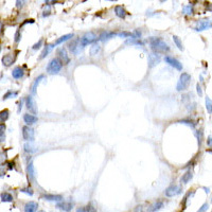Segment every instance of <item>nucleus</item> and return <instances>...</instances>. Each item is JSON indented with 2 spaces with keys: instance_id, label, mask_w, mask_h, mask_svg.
Segmentation results:
<instances>
[{
  "instance_id": "24",
  "label": "nucleus",
  "mask_w": 212,
  "mask_h": 212,
  "mask_svg": "<svg viewBox=\"0 0 212 212\" xmlns=\"http://www.w3.org/2000/svg\"><path fill=\"white\" fill-rule=\"evenodd\" d=\"M192 178H193V173H192L191 170H189V171H187L186 173L182 175V177H181V179H180V180H181L182 184L186 185V184H188V182L190 181Z\"/></svg>"
},
{
  "instance_id": "34",
  "label": "nucleus",
  "mask_w": 212,
  "mask_h": 212,
  "mask_svg": "<svg viewBox=\"0 0 212 212\" xmlns=\"http://www.w3.org/2000/svg\"><path fill=\"white\" fill-rule=\"evenodd\" d=\"M5 140V125L0 124V142H3Z\"/></svg>"
},
{
  "instance_id": "49",
  "label": "nucleus",
  "mask_w": 212,
  "mask_h": 212,
  "mask_svg": "<svg viewBox=\"0 0 212 212\" xmlns=\"http://www.w3.org/2000/svg\"><path fill=\"white\" fill-rule=\"evenodd\" d=\"M134 212H146L143 210V208H142V206H138L137 208L135 209V211Z\"/></svg>"
},
{
  "instance_id": "46",
  "label": "nucleus",
  "mask_w": 212,
  "mask_h": 212,
  "mask_svg": "<svg viewBox=\"0 0 212 212\" xmlns=\"http://www.w3.org/2000/svg\"><path fill=\"white\" fill-rule=\"evenodd\" d=\"M57 0H45V2H46L47 5H53V4L56 3Z\"/></svg>"
},
{
  "instance_id": "19",
  "label": "nucleus",
  "mask_w": 212,
  "mask_h": 212,
  "mask_svg": "<svg viewBox=\"0 0 212 212\" xmlns=\"http://www.w3.org/2000/svg\"><path fill=\"white\" fill-rule=\"evenodd\" d=\"M38 209V204L36 202H29L24 205V212H36Z\"/></svg>"
},
{
  "instance_id": "37",
  "label": "nucleus",
  "mask_w": 212,
  "mask_h": 212,
  "mask_svg": "<svg viewBox=\"0 0 212 212\" xmlns=\"http://www.w3.org/2000/svg\"><path fill=\"white\" fill-rule=\"evenodd\" d=\"M206 109L208 113H212V101L210 98H206Z\"/></svg>"
},
{
  "instance_id": "13",
  "label": "nucleus",
  "mask_w": 212,
  "mask_h": 212,
  "mask_svg": "<svg viewBox=\"0 0 212 212\" xmlns=\"http://www.w3.org/2000/svg\"><path fill=\"white\" fill-rule=\"evenodd\" d=\"M56 207L59 209H61V210H64V211H66V212H69V211H71L72 210V208H73V203H71V202H66V200H61V202H59L56 204Z\"/></svg>"
},
{
  "instance_id": "25",
  "label": "nucleus",
  "mask_w": 212,
  "mask_h": 212,
  "mask_svg": "<svg viewBox=\"0 0 212 212\" xmlns=\"http://www.w3.org/2000/svg\"><path fill=\"white\" fill-rule=\"evenodd\" d=\"M44 75H39L38 77H37V79H35V81H34V83H33V85L32 86H31V93H32V95H36V89H37V86H38V84L41 83V81L42 79H44Z\"/></svg>"
},
{
  "instance_id": "2",
  "label": "nucleus",
  "mask_w": 212,
  "mask_h": 212,
  "mask_svg": "<svg viewBox=\"0 0 212 212\" xmlns=\"http://www.w3.org/2000/svg\"><path fill=\"white\" fill-rule=\"evenodd\" d=\"M191 83V75L187 72L181 73L179 80H178L177 86H176V89L177 91H185L188 89L189 85Z\"/></svg>"
},
{
  "instance_id": "50",
  "label": "nucleus",
  "mask_w": 212,
  "mask_h": 212,
  "mask_svg": "<svg viewBox=\"0 0 212 212\" xmlns=\"http://www.w3.org/2000/svg\"><path fill=\"white\" fill-rule=\"evenodd\" d=\"M5 175V171H4L2 168H0V177H2V176Z\"/></svg>"
},
{
  "instance_id": "55",
  "label": "nucleus",
  "mask_w": 212,
  "mask_h": 212,
  "mask_svg": "<svg viewBox=\"0 0 212 212\" xmlns=\"http://www.w3.org/2000/svg\"><path fill=\"white\" fill-rule=\"evenodd\" d=\"M207 10L210 11V12H212V3H210L209 5H207Z\"/></svg>"
},
{
  "instance_id": "30",
  "label": "nucleus",
  "mask_w": 212,
  "mask_h": 212,
  "mask_svg": "<svg viewBox=\"0 0 212 212\" xmlns=\"http://www.w3.org/2000/svg\"><path fill=\"white\" fill-rule=\"evenodd\" d=\"M173 41H174V44L176 45V47H177L180 51H184V45H182V41H181V39H180L179 37L176 36V35H174Z\"/></svg>"
},
{
  "instance_id": "17",
  "label": "nucleus",
  "mask_w": 212,
  "mask_h": 212,
  "mask_svg": "<svg viewBox=\"0 0 212 212\" xmlns=\"http://www.w3.org/2000/svg\"><path fill=\"white\" fill-rule=\"evenodd\" d=\"M116 33L115 32H109V31H103V32L101 33V34L99 35V37H98V39L101 41H108V39L113 38V36H116Z\"/></svg>"
},
{
  "instance_id": "28",
  "label": "nucleus",
  "mask_w": 212,
  "mask_h": 212,
  "mask_svg": "<svg viewBox=\"0 0 212 212\" xmlns=\"http://www.w3.org/2000/svg\"><path fill=\"white\" fill-rule=\"evenodd\" d=\"M28 175H29V177H30V179H32V180H34V178H35V171H34V166H33V162L31 161L30 163L28 164Z\"/></svg>"
},
{
  "instance_id": "11",
  "label": "nucleus",
  "mask_w": 212,
  "mask_h": 212,
  "mask_svg": "<svg viewBox=\"0 0 212 212\" xmlns=\"http://www.w3.org/2000/svg\"><path fill=\"white\" fill-rule=\"evenodd\" d=\"M26 106L29 110L32 113H37V106H36V102H35L34 98L32 95H29L26 99Z\"/></svg>"
},
{
  "instance_id": "9",
  "label": "nucleus",
  "mask_w": 212,
  "mask_h": 212,
  "mask_svg": "<svg viewBox=\"0 0 212 212\" xmlns=\"http://www.w3.org/2000/svg\"><path fill=\"white\" fill-rule=\"evenodd\" d=\"M180 192H181V188L179 186H177V185H171V186L166 189L164 194L168 197H173V196H176L177 194H179Z\"/></svg>"
},
{
  "instance_id": "38",
  "label": "nucleus",
  "mask_w": 212,
  "mask_h": 212,
  "mask_svg": "<svg viewBox=\"0 0 212 212\" xmlns=\"http://www.w3.org/2000/svg\"><path fill=\"white\" fill-rule=\"evenodd\" d=\"M179 123H184V124H187V125L191 126V127H194L197 123L193 121V120H189V119H184V120H180Z\"/></svg>"
},
{
  "instance_id": "15",
  "label": "nucleus",
  "mask_w": 212,
  "mask_h": 212,
  "mask_svg": "<svg viewBox=\"0 0 212 212\" xmlns=\"http://www.w3.org/2000/svg\"><path fill=\"white\" fill-rule=\"evenodd\" d=\"M23 121L27 125H32V124H35L37 121H38V118L34 115H30V113H24L23 115Z\"/></svg>"
},
{
  "instance_id": "1",
  "label": "nucleus",
  "mask_w": 212,
  "mask_h": 212,
  "mask_svg": "<svg viewBox=\"0 0 212 212\" xmlns=\"http://www.w3.org/2000/svg\"><path fill=\"white\" fill-rule=\"evenodd\" d=\"M149 45L154 52L156 53H167L170 51V47L166 41L160 37H152L149 39Z\"/></svg>"
},
{
  "instance_id": "57",
  "label": "nucleus",
  "mask_w": 212,
  "mask_h": 212,
  "mask_svg": "<svg viewBox=\"0 0 212 212\" xmlns=\"http://www.w3.org/2000/svg\"><path fill=\"white\" fill-rule=\"evenodd\" d=\"M159 1H160V2H162V3H163V2H166L167 0H159Z\"/></svg>"
},
{
  "instance_id": "44",
  "label": "nucleus",
  "mask_w": 212,
  "mask_h": 212,
  "mask_svg": "<svg viewBox=\"0 0 212 212\" xmlns=\"http://www.w3.org/2000/svg\"><path fill=\"white\" fill-rule=\"evenodd\" d=\"M26 2H27V0H17V1H16L17 8H18V9L22 8V6H23L24 4H26Z\"/></svg>"
},
{
  "instance_id": "45",
  "label": "nucleus",
  "mask_w": 212,
  "mask_h": 212,
  "mask_svg": "<svg viewBox=\"0 0 212 212\" xmlns=\"http://www.w3.org/2000/svg\"><path fill=\"white\" fill-rule=\"evenodd\" d=\"M208 208H209V204H207V203H206V204H204L202 207H200L199 210H198L197 212H206Z\"/></svg>"
},
{
  "instance_id": "31",
  "label": "nucleus",
  "mask_w": 212,
  "mask_h": 212,
  "mask_svg": "<svg viewBox=\"0 0 212 212\" xmlns=\"http://www.w3.org/2000/svg\"><path fill=\"white\" fill-rule=\"evenodd\" d=\"M182 12H184V14L186 15H193L194 13V9H193V4H187L186 6L184 8V10H182Z\"/></svg>"
},
{
  "instance_id": "20",
  "label": "nucleus",
  "mask_w": 212,
  "mask_h": 212,
  "mask_svg": "<svg viewBox=\"0 0 212 212\" xmlns=\"http://www.w3.org/2000/svg\"><path fill=\"white\" fill-rule=\"evenodd\" d=\"M115 14L117 15L119 18H122V19L125 18V17L127 16L126 10L122 5H116L115 6Z\"/></svg>"
},
{
  "instance_id": "36",
  "label": "nucleus",
  "mask_w": 212,
  "mask_h": 212,
  "mask_svg": "<svg viewBox=\"0 0 212 212\" xmlns=\"http://www.w3.org/2000/svg\"><path fill=\"white\" fill-rule=\"evenodd\" d=\"M77 212H95V209L91 206H86V207H81L77 210Z\"/></svg>"
},
{
  "instance_id": "47",
  "label": "nucleus",
  "mask_w": 212,
  "mask_h": 212,
  "mask_svg": "<svg viewBox=\"0 0 212 212\" xmlns=\"http://www.w3.org/2000/svg\"><path fill=\"white\" fill-rule=\"evenodd\" d=\"M196 89H197V93H198V95H199V97H202V95H203V91H202V87H200V85H199V84L196 85Z\"/></svg>"
},
{
  "instance_id": "43",
  "label": "nucleus",
  "mask_w": 212,
  "mask_h": 212,
  "mask_svg": "<svg viewBox=\"0 0 212 212\" xmlns=\"http://www.w3.org/2000/svg\"><path fill=\"white\" fill-rule=\"evenodd\" d=\"M21 192H23V193H27V194H29V195H33V190H32V188H24V189H21Z\"/></svg>"
},
{
  "instance_id": "33",
  "label": "nucleus",
  "mask_w": 212,
  "mask_h": 212,
  "mask_svg": "<svg viewBox=\"0 0 212 212\" xmlns=\"http://www.w3.org/2000/svg\"><path fill=\"white\" fill-rule=\"evenodd\" d=\"M24 148V152L26 153H33V152H35V146L33 143H31V142H28V143H26L23 146Z\"/></svg>"
},
{
  "instance_id": "41",
  "label": "nucleus",
  "mask_w": 212,
  "mask_h": 212,
  "mask_svg": "<svg viewBox=\"0 0 212 212\" xmlns=\"http://www.w3.org/2000/svg\"><path fill=\"white\" fill-rule=\"evenodd\" d=\"M117 35L120 37H123V38H129L131 36V32H121V33H118Z\"/></svg>"
},
{
  "instance_id": "51",
  "label": "nucleus",
  "mask_w": 212,
  "mask_h": 212,
  "mask_svg": "<svg viewBox=\"0 0 212 212\" xmlns=\"http://www.w3.org/2000/svg\"><path fill=\"white\" fill-rule=\"evenodd\" d=\"M3 32V23H2V21L0 20V34Z\"/></svg>"
},
{
  "instance_id": "7",
  "label": "nucleus",
  "mask_w": 212,
  "mask_h": 212,
  "mask_svg": "<svg viewBox=\"0 0 212 212\" xmlns=\"http://www.w3.org/2000/svg\"><path fill=\"white\" fill-rule=\"evenodd\" d=\"M22 137L27 141L32 142L34 140V129L29 125H26L22 127Z\"/></svg>"
},
{
  "instance_id": "56",
  "label": "nucleus",
  "mask_w": 212,
  "mask_h": 212,
  "mask_svg": "<svg viewBox=\"0 0 212 212\" xmlns=\"http://www.w3.org/2000/svg\"><path fill=\"white\" fill-rule=\"evenodd\" d=\"M207 152H209V153L212 154V149H207Z\"/></svg>"
},
{
  "instance_id": "16",
  "label": "nucleus",
  "mask_w": 212,
  "mask_h": 212,
  "mask_svg": "<svg viewBox=\"0 0 212 212\" xmlns=\"http://www.w3.org/2000/svg\"><path fill=\"white\" fill-rule=\"evenodd\" d=\"M44 199L46 200H49V202H61L63 200V196L62 195H59V194H44L41 196Z\"/></svg>"
},
{
  "instance_id": "18",
  "label": "nucleus",
  "mask_w": 212,
  "mask_h": 212,
  "mask_svg": "<svg viewBox=\"0 0 212 212\" xmlns=\"http://www.w3.org/2000/svg\"><path fill=\"white\" fill-rule=\"evenodd\" d=\"M163 206H164V204L162 200H156L154 204H152L151 206L149 207L148 211L149 212H156V211H158V210H160V209L163 208Z\"/></svg>"
},
{
  "instance_id": "5",
  "label": "nucleus",
  "mask_w": 212,
  "mask_h": 212,
  "mask_svg": "<svg viewBox=\"0 0 212 212\" xmlns=\"http://www.w3.org/2000/svg\"><path fill=\"white\" fill-rule=\"evenodd\" d=\"M212 28V19H202V20H198L196 22L195 27H194V30L197 31V32H202V31L208 30V29Z\"/></svg>"
},
{
  "instance_id": "14",
  "label": "nucleus",
  "mask_w": 212,
  "mask_h": 212,
  "mask_svg": "<svg viewBox=\"0 0 212 212\" xmlns=\"http://www.w3.org/2000/svg\"><path fill=\"white\" fill-rule=\"evenodd\" d=\"M15 57H16V55L14 53H8L2 57V64L6 67H10L15 62Z\"/></svg>"
},
{
  "instance_id": "53",
  "label": "nucleus",
  "mask_w": 212,
  "mask_h": 212,
  "mask_svg": "<svg viewBox=\"0 0 212 212\" xmlns=\"http://www.w3.org/2000/svg\"><path fill=\"white\" fill-rule=\"evenodd\" d=\"M9 169H13L14 168V162H9Z\"/></svg>"
},
{
  "instance_id": "26",
  "label": "nucleus",
  "mask_w": 212,
  "mask_h": 212,
  "mask_svg": "<svg viewBox=\"0 0 212 212\" xmlns=\"http://www.w3.org/2000/svg\"><path fill=\"white\" fill-rule=\"evenodd\" d=\"M126 45H137V46H143V41L141 38H134V37H129L125 41Z\"/></svg>"
},
{
  "instance_id": "61",
  "label": "nucleus",
  "mask_w": 212,
  "mask_h": 212,
  "mask_svg": "<svg viewBox=\"0 0 212 212\" xmlns=\"http://www.w3.org/2000/svg\"><path fill=\"white\" fill-rule=\"evenodd\" d=\"M0 51H1V48H0Z\"/></svg>"
},
{
  "instance_id": "12",
  "label": "nucleus",
  "mask_w": 212,
  "mask_h": 212,
  "mask_svg": "<svg viewBox=\"0 0 212 212\" xmlns=\"http://www.w3.org/2000/svg\"><path fill=\"white\" fill-rule=\"evenodd\" d=\"M161 59H160V55L156 52H153L149 55V68H153V67L157 66L160 63Z\"/></svg>"
},
{
  "instance_id": "52",
  "label": "nucleus",
  "mask_w": 212,
  "mask_h": 212,
  "mask_svg": "<svg viewBox=\"0 0 212 212\" xmlns=\"http://www.w3.org/2000/svg\"><path fill=\"white\" fill-rule=\"evenodd\" d=\"M49 14H50V11H45V12H44V14H42V16H44V17H46V16H48V15Z\"/></svg>"
},
{
  "instance_id": "22",
  "label": "nucleus",
  "mask_w": 212,
  "mask_h": 212,
  "mask_svg": "<svg viewBox=\"0 0 212 212\" xmlns=\"http://www.w3.org/2000/svg\"><path fill=\"white\" fill-rule=\"evenodd\" d=\"M53 48H54V45H53V44H47L46 46H45L44 50H42V52L41 54V59H45V57H46L47 55H48L49 53L53 50Z\"/></svg>"
},
{
  "instance_id": "32",
  "label": "nucleus",
  "mask_w": 212,
  "mask_h": 212,
  "mask_svg": "<svg viewBox=\"0 0 212 212\" xmlns=\"http://www.w3.org/2000/svg\"><path fill=\"white\" fill-rule=\"evenodd\" d=\"M1 200L2 202H5V203H10L13 200V196L12 194L8 193V192H4V193L1 194Z\"/></svg>"
},
{
  "instance_id": "59",
  "label": "nucleus",
  "mask_w": 212,
  "mask_h": 212,
  "mask_svg": "<svg viewBox=\"0 0 212 212\" xmlns=\"http://www.w3.org/2000/svg\"><path fill=\"white\" fill-rule=\"evenodd\" d=\"M108 1H117V0H108Z\"/></svg>"
},
{
  "instance_id": "58",
  "label": "nucleus",
  "mask_w": 212,
  "mask_h": 212,
  "mask_svg": "<svg viewBox=\"0 0 212 212\" xmlns=\"http://www.w3.org/2000/svg\"><path fill=\"white\" fill-rule=\"evenodd\" d=\"M196 1H198V2H203V1H205V0H196Z\"/></svg>"
},
{
  "instance_id": "6",
  "label": "nucleus",
  "mask_w": 212,
  "mask_h": 212,
  "mask_svg": "<svg viewBox=\"0 0 212 212\" xmlns=\"http://www.w3.org/2000/svg\"><path fill=\"white\" fill-rule=\"evenodd\" d=\"M69 50H70V52L72 53V54L74 55H80L82 53V50H83L84 47L81 45V41H80L79 38L77 39H73L72 41L69 44Z\"/></svg>"
},
{
  "instance_id": "48",
  "label": "nucleus",
  "mask_w": 212,
  "mask_h": 212,
  "mask_svg": "<svg viewBox=\"0 0 212 212\" xmlns=\"http://www.w3.org/2000/svg\"><path fill=\"white\" fill-rule=\"evenodd\" d=\"M207 146H212V137H211V136H209L208 139H207Z\"/></svg>"
},
{
  "instance_id": "27",
  "label": "nucleus",
  "mask_w": 212,
  "mask_h": 212,
  "mask_svg": "<svg viewBox=\"0 0 212 212\" xmlns=\"http://www.w3.org/2000/svg\"><path fill=\"white\" fill-rule=\"evenodd\" d=\"M9 115H10V113H9L8 109L0 111V124H3L9 119Z\"/></svg>"
},
{
  "instance_id": "54",
  "label": "nucleus",
  "mask_w": 212,
  "mask_h": 212,
  "mask_svg": "<svg viewBox=\"0 0 212 212\" xmlns=\"http://www.w3.org/2000/svg\"><path fill=\"white\" fill-rule=\"evenodd\" d=\"M22 103H23V101H20V103H19V107H18V113H20L21 108H22Z\"/></svg>"
},
{
  "instance_id": "23",
  "label": "nucleus",
  "mask_w": 212,
  "mask_h": 212,
  "mask_svg": "<svg viewBox=\"0 0 212 212\" xmlns=\"http://www.w3.org/2000/svg\"><path fill=\"white\" fill-rule=\"evenodd\" d=\"M101 51V47H100L99 44H92V46L90 47V50H89V54L91 56H95L98 55Z\"/></svg>"
},
{
  "instance_id": "4",
  "label": "nucleus",
  "mask_w": 212,
  "mask_h": 212,
  "mask_svg": "<svg viewBox=\"0 0 212 212\" xmlns=\"http://www.w3.org/2000/svg\"><path fill=\"white\" fill-rule=\"evenodd\" d=\"M97 39H98V36H97V34H95V33L87 32V33H85L81 38H80V41H81L82 46L86 47V46H88V45L95 44V41H97Z\"/></svg>"
},
{
  "instance_id": "21",
  "label": "nucleus",
  "mask_w": 212,
  "mask_h": 212,
  "mask_svg": "<svg viewBox=\"0 0 212 212\" xmlns=\"http://www.w3.org/2000/svg\"><path fill=\"white\" fill-rule=\"evenodd\" d=\"M24 72H23V69L21 68V67H15L14 69H13V72H12V75L14 79H21L22 77H23Z\"/></svg>"
},
{
  "instance_id": "35",
  "label": "nucleus",
  "mask_w": 212,
  "mask_h": 212,
  "mask_svg": "<svg viewBox=\"0 0 212 212\" xmlns=\"http://www.w3.org/2000/svg\"><path fill=\"white\" fill-rule=\"evenodd\" d=\"M196 137H197V140H198V146H202L203 138H204V133H203L202 129H199V131H196Z\"/></svg>"
},
{
  "instance_id": "3",
  "label": "nucleus",
  "mask_w": 212,
  "mask_h": 212,
  "mask_svg": "<svg viewBox=\"0 0 212 212\" xmlns=\"http://www.w3.org/2000/svg\"><path fill=\"white\" fill-rule=\"evenodd\" d=\"M62 67H63L62 62L57 57H55V59H52L49 62L48 66H47V72L49 74H56L62 70Z\"/></svg>"
},
{
  "instance_id": "42",
  "label": "nucleus",
  "mask_w": 212,
  "mask_h": 212,
  "mask_svg": "<svg viewBox=\"0 0 212 212\" xmlns=\"http://www.w3.org/2000/svg\"><path fill=\"white\" fill-rule=\"evenodd\" d=\"M42 42H44V39H39L38 41L36 42L35 45H33V50H38L39 48H41V46H42Z\"/></svg>"
},
{
  "instance_id": "8",
  "label": "nucleus",
  "mask_w": 212,
  "mask_h": 212,
  "mask_svg": "<svg viewBox=\"0 0 212 212\" xmlns=\"http://www.w3.org/2000/svg\"><path fill=\"white\" fill-rule=\"evenodd\" d=\"M164 62H166L167 64L170 65L171 67H173V68L177 69V70L181 71L182 70V64L180 63L178 59H174V57L170 56V55H167L166 57H164Z\"/></svg>"
},
{
  "instance_id": "10",
  "label": "nucleus",
  "mask_w": 212,
  "mask_h": 212,
  "mask_svg": "<svg viewBox=\"0 0 212 212\" xmlns=\"http://www.w3.org/2000/svg\"><path fill=\"white\" fill-rule=\"evenodd\" d=\"M57 59L62 62L63 65H68L70 63V57L67 54V51L65 48H59L57 50Z\"/></svg>"
},
{
  "instance_id": "40",
  "label": "nucleus",
  "mask_w": 212,
  "mask_h": 212,
  "mask_svg": "<svg viewBox=\"0 0 212 212\" xmlns=\"http://www.w3.org/2000/svg\"><path fill=\"white\" fill-rule=\"evenodd\" d=\"M14 41L16 44H18L19 41H21V33H20V30H17L16 33H15L14 35Z\"/></svg>"
},
{
  "instance_id": "39",
  "label": "nucleus",
  "mask_w": 212,
  "mask_h": 212,
  "mask_svg": "<svg viewBox=\"0 0 212 212\" xmlns=\"http://www.w3.org/2000/svg\"><path fill=\"white\" fill-rule=\"evenodd\" d=\"M17 93H18L17 91H8V92L3 95V100L10 99V98H13V97H16Z\"/></svg>"
},
{
  "instance_id": "60",
  "label": "nucleus",
  "mask_w": 212,
  "mask_h": 212,
  "mask_svg": "<svg viewBox=\"0 0 212 212\" xmlns=\"http://www.w3.org/2000/svg\"><path fill=\"white\" fill-rule=\"evenodd\" d=\"M38 212H45V211H44V210H39Z\"/></svg>"
},
{
  "instance_id": "29",
  "label": "nucleus",
  "mask_w": 212,
  "mask_h": 212,
  "mask_svg": "<svg viewBox=\"0 0 212 212\" xmlns=\"http://www.w3.org/2000/svg\"><path fill=\"white\" fill-rule=\"evenodd\" d=\"M73 38V34H66L64 35V36L59 37V39H56V41H55V45H59V44H63L64 41H69V39Z\"/></svg>"
}]
</instances>
